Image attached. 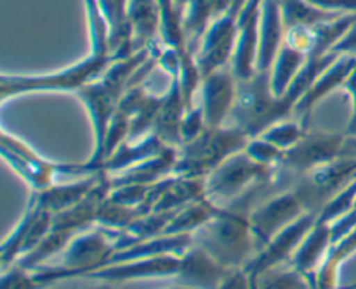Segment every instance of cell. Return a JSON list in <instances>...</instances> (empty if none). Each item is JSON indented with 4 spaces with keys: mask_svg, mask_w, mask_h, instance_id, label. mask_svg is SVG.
I'll return each instance as SVG.
<instances>
[{
    "mask_svg": "<svg viewBox=\"0 0 356 289\" xmlns=\"http://www.w3.org/2000/svg\"><path fill=\"white\" fill-rule=\"evenodd\" d=\"M257 189L247 193L229 207L219 208L216 217L193 234V245L229 270L243 269L256 255L249 211Z\"/></svg>",
    "mask_w": 356,
    "mask_h": 289,
    "instance_id": "obj_2",
    "label": "cell"
},
{
    "mask_svg": "<svg viewBox=\"0 0 356 289\" xmlns=\"http://www.w3.org/2000/svg\"><path fill=\"white\" fill-rule=\"evenodd\" d=\"M308 2L337 16L356 12V0H308Z\"/></svg>",
    "mask_w": 356,
    "mask_h": 289,
    "instance_id": "obj_35",
    "label": "cell"
},
{
    "mask_svg": "<svg viewBox=\"0 0 356 289\" xmlns=\"http://www.w3.org/2000/svg\"><path fill=\"white\" fill-rule=\"evenodd\" d=\"M156 66V58L152 49L132 52L131 55L117 59L97 80L90 82L75 94L89 114L92 127V152L87 166L94 172L103 170V149L108 127L117 113L124 94L132 83H143Z\"/></svg>",
    "mask_w": 356,
    "mask_h": 289,
    "instance_id": "obj_1",
    "label": "cell"
},
{
    "mask_svg": "<svg viewBox=\"0 0 356 289\" xmlns=\"http://www.w3.org/2000/svg\"><path fill=\"white\" fill-rule=\"evenodd\" d=\"M191 0H174V6H176L177 12L181 14V16H184V10H186L188 3H190Z\"/></svg>",
    "mask_w": 356,
    "mask_h": 289,
    "instance_id": "obj_40",
    "label": "cell"
},
{
    "mask_svg": "<svg viewBox=\"0 0 356 289\" xmlns=\"http://www.w3.org/2000/svg\"><path fill=\"white\" fill-rule=\"evenodd\" d=\"M285 24L280 0H263L259 16V44H257V71H271L275 59L285 42Z\"/></svg>",
    "mask_w": 356,
    "mask_h": 289,
    "instance_id": "obj_17",
    "label": "cell"
},
{
    "mask_svg": "<svg viewBox=\"0 0 356 289\" xmlns=\"http://www.w3.org/2000/svg\"><path fill=\"white\" fill-rule=\"evenodd\" d=\"M356 180V151L309 170L292 180L291 187L308 213H320L337 193Z\"/></svg>",
    "mask_w": 356,
    "mask_h": 289,
    "instance_id": "obj_8",
    "label": "cell"
},
{
    "mask_svg": "<svg viewBox=\"0 0 356 289\" xmlns=\"http://www.w3.org/2000/svg\"><path fill=\"white\" fill-rule=\"evenodd\" d=\"M282 17L285 30L292 28H316L323 23L339 17L337 14L327 12L320 7L313 6L308 0H280Z\"/></svg>",
    "mask_w": 356,
    "mask_h": 289,
    "instance_id": "obj_27",
    "label": "cell"
},
{
    "mask_svg": "<svg viewBox=\"0 0 356 289\" xmlns=\"http://www.w3.org/2000/svg\"><path fill=\"white\" fill-rule=\"evenodd\" d=\"M316 222V213H305L298 218V220L292 222L291 225L284 229V231L278 232L266 246H264L261 252H257L252 256L249 263H247L243 269L247 272L252 274H263L266 270L275 269V267L289 265L294 256V253L298 252V248L301 246L302 239L308 236V232L312 231V227Z\"/></svg>",
    "mask_w": 356,
    "mask_h": 289,
    "instance_id": "obj_12",
    "label": "cell"
},
{
    "mask_svg": "<svg viewBox=\"0 0 356 289\" xmlns=\"http://www.w3.org/2000/svg\"><path fill=\"white\" fill-rule=\"evenodd\" d=\"M306 127L299 120H296L294 116L287 118V120H282L278 123L271 125L270 128L263 132L257 137H263L266 141H270L271 144H275L277 148L289 151L291 148H294L299 141L306 135Z\"/></svg>",
    "mask_w": 356,
    "mask_h": 289,
    "instance_id": "obj_30",
    "label": "cell"
},
{
    "mask_svg": "<svg viewBox=\"0 0 356 289\" xmlns=\"http://www.w3.org/2000/svg\"><path fill=\"white\" fill-rule=\"evenodd\" d=\"M306 289H313V286H308V288H306Z\"/></svg>",
    "mask_w": 356,
    "mask_h": 289,
    "instance_id": "obj_42",
    "label": "cell"
},
{
    "mask_svg": "<svg viewBox=\"0 0 356 289\" xmlns=\"http://www.w3.org/2000/svg\"><path fill=\"white\" fill-rule=\"evenodd\" d=\"M216 7H218V0H191L184 10V35H186L188 47L193 55L200 45L202 38H204L205 31L216 19Z\"/></svg>",
    "mask_w": 356,
    "mask_h": 289,
    "instance_id": "obj_26",
    "label": "cell"
},
{
    "mask_svg": "<svg viewBox=\"0 0 356 289\" xmlns=\"http://www.w3.org/2000/svg\"><path fill=\"white\" fill-rule=\"evenodd\" d=\"M243 151L250 156L256 163L266 166V168L273 170L275 173L280 168L282 161H284V149L277 148L275 144H271L270 141L263 137H252L249 142H247L245 149Z\"/></svg>",
    "mask_w": 356,
    "mask_h": 289,
    "instance_id": "obj_32",
    "label": "cell"
},
{
    "mask_svg": "<svg viewBox=\"0 0 356 289\" xmlns=\"http://www.w3.org/2000/svg\"><path fill=\"white\" fill-rule=\"evenodd\" d=\"M332 52H336V54L339 55L356 54V19L355 23L351 24L350 30L346 31V35L337 42V45L332 49Z\"/></svg>",
    "mask_w": 356,
    "mask_h": 289,
    "instance_id": "obj_37",
    "label": "cell"
},
{
    "mask_svg": "<svg viewBox=\"0 0 356 289\" xmlns=\"http://www.w3.org/2000/svg\"><path fill=\"white\" fill-rule=\"evenodd\" d=\"M0 155L10 165V168L31 187V191H44L59 182L61 175L87 177L92 175L94 170L87 163H54L38 155L33 148L14 137L7 130L0 134Z\"/></svg>",
    "mask_w": 356,
    "mask_h": 289,
    "instance_id": "obj_6",
    "label": "cell"
},
{
    "mask_svg": "<svg viewBox=\"0 0 356 289\" xmlns=\"http://www.w3.org/2000/svg\"><path fill=\"white\" fill-rule=\"evenodd\" d=\"M275 172L254 161L245 151L226 158L205 177V198L218 207H229L250 191L271 184Z\"/></svg>",
    "mask_w": 356,
    "mask_h": 289,
    "instance_id": "obj_7",
    "label": "cell"
},
{
    "mask_svg": "<svg viewBox=\"0 0 356 289\" xmlns=\"http://www.w3.org/2000/svg\"><path fill=\"white\" fill-rule=\"evenodd\" d=\"M101 175H103V170L92 173V175L73 179L72 182H58L44 191H31V193L35 194L38 204L45 211L56 215L80 203L94 189V186L99 182Z\"/></svg>",
    "mask_w": 356,
    "mask_h": 289,
    "instance_id": "obj_20",
    "label": "cell"
},
{
    "mask_svg": "<svg viewBox=\"0 0 356 289\" xmlns=\"http://www.w3.org/2000/svg\"><path fill=\"white\" fill-rule=\"evenodd\" d=\"M232 272L212 259L207 252L191 245L181 256V269L176 279L190 289H218Z\"/></svg>",
    "mask_w": 356,
    "mask_h": 289,
    "instance_id": "obj_16",
    "label": "cell"
},
{
    "mask_svg": "<svg viewBox=\"0 0 356 289\" xmlns=\"http://www.w3.org/2000/svg\"><path fill=\"white\" fill-rule=\"evenodd\" d=\"M346 134L348 135H355V137H356V114H353V118H351L350 125H348V128H346Z\"/></svg>",
    "mask_w": 356,
    "mask_h": 289,
    "instance_id": "obj_41",
    "label": "cell"
},
{
    "mask_svg": "<svg viewBox=\"0 0 356 289\" xmlns=\"http://www.w3.org/2000/svg\"><path fill=\"white\" fill-rule=\"evenodd\" d=\"M218 204L212 203L207 198L193 201L186 207L179 208L176 213L170 217L163 234L165 236H193L198 229L204 227L207 222H211L219 211Z\"/></svg>",
    "mask_w": 356,
    "mask_h": 289,
    "instance_id": "obj_24",
    "label": "cell"
},
{
    "mask_svg": "<svg viewBox=\"0 0 356 289\" xmlns=\"http://www.w3.org/2000/svg\"><path fill=\"white\" fill-rule=\"evenodd\" d=\"M76 289H115V284L106 283V281H96V279H89V283L82 284Z\"/></svg>",
    "mask_w": 356,
    "mask_h": 289,
    "instance_id": "obj_39",
    "label": "cell"
},
{
    "mask_svg": "<svg viewBox=\"0 0 356 289\" xmlns=\"http://www.w3.org/2000/svg\"><path fill=\"white\" fill-rule=\"evenodd\" d=\"M141 215V210H138V208L125 207V204H120L117 203V201L110 200V196H108V200L104 201L103 207L99 208L96 225L110 229V231H124L129 225L134 224Z\"/></svg>",
    "mask_w": 356,
    "mask_h": 289,
    "instance_id": "obj_28",
    "label": "cell"
},
{
    "mask_svg": "<svg viewBox=\"0 0 356 289\" xmlns=\"http://www.w3.org/2000/svg\"><path fill=\"white\" fill-rule=\"evenodd\" d=\"M305 213L308 211L291 187L266 198L263 203L254 204L249 211V224L256 253L261 252L278 232L284 231Z\"/></svg>",
    "mask_w": 356,
    "mask_h": 289,
    "instance_id": "obj_10",
    "label": "cell"
},
{
    "mask_svg": "<svg viewBox=\"0 0 356 289\" xmlns=\"http://www.w3.org/2000/svg\"><path fill=\"white\" fill-rule=\"evenodd\" d=\"M356 151V137L355 135L332 134V132H306L305 137L285 151L284 161L280 168L275 173L273 182L278 180L291 179L302 175L309 170L322 166L346 152ZM292 184V182H291Z\"/></svg>",
    "mask_w": 356,
    "mask_h": 289,
    "instance_id": "obj_9",
    "label": "cell"
},
{
    "mask_svg": "<svg viewBox=\"0 0 356 289\" xmlns=\"http://www.w3.org/2000/svg\"><path fill=\"white\" fill-rule=\"evenodd\" d=\"M205 128H207V121H205L204 110H202L200 104H193L191 107H188L183 116V123H181V141H183V144L197 139Z\"/></svg>",
    "mask_w": 356,
    "mask_h": 289,
    "instance_id": "obj_34",
    "label": "cell"
},
{
    "mask_svg": "<svg viewBox=\"0 0 356 289\" xmlns=\"http://www.w3.org/2000/svg\"><path fill=\"white\" fill-rule=\"evenodd\" d=\"M188 106L184 100L183 89H181L179 76L170 78L169 90L163 94L162 106H160L159 116H156L153 134L160 139L169 148L177 149L183 141H181V123L186 113Z\"/></svg>",
    "mask_w": 356,
    "mask_h": 289,
    "instance_id": "obj_18",
    "label": "cell"
},
{
    "mask_svg": "<svg viewBox=\"0 0 356 289\" xmlns=\"http://www.w3.org/2000/svg\"><path fill=\"white\" fill-rule=\"evenodd\" d=\"M181 256L183 255H160L152 259L131 260V262L110 263L94 272L87 274L86 279L106 281L111 284L132 283V281L149 279H176L181 269Z\"/></svg>",
    "mask_w": 356,
    "mask_h": 289,
    "instance_id": "obj_13",
    "label": "cell"
},
{
    "mask_svg": "<svg viewBox=\"0 0 356 289\" xmlns=\"http://www.w3.org/2000/svg\"><path fill=\"white\" fill-rule=\"evenodd\" d=\"M169 146L163 144L155 134H149L143 139H136V141H125L104 159L103 172H106L108 175L125 172V170L160 155Z\"/></svg>",
    "mask_w": 356,
    "mask_h": 289,
    "instance_id": "obj_21",
    "label": "cell"
},
{
    "mask_svg": "<svg viewBox=\"0 0 356 289\" xmlns=\"http://www.w3.org/2000/svg\"><path fill=\"white\" fill-rule=\"evenodd\" d=\"M356 208V180L351 182L350 186L344 187L341 193H337L325 207L320 210V213L316 215V220L323 222V224H334L336 220H339L341 217H344L346 213H350L351 210Z\"/></svg>",
    "mask_w": 356,
    "mask_h": 289,
    "instance_id": "obj_31",
    "label": "cell"
},
{
    "mask_svg": "<svg viewBox=\"0 0 356 289\" xmlns=\"http://www.w3.org/2000/svg\"><path fill=\"white\" fill-rule=\"evenodd\" d=\"M332 246L334 243L330 224H323V222L316 220L312 231L308 232V236L302 239L301 246L294 253L289 265L294 267L298 272H301L312 283L315 279L316 272L320 270V267L325 262Z\"/></svg>",
    "mask_w": 356,
    "mask_h": 289,
    "instance_id": "obj_19",
    "label": "cell"
},
{
    "mask_svg": "<svg viewBox=\"0 0 356 289\" xmlns=\"http://www.w3.org/2000/svg\"><path fill=\"white\" fill-rule=\"evenodd\" d=\"M236 89H238V80L233 75L229 66L216 69L202 78L198 104L204 110L207 127H221L228 123L236 100Z\"/></svg>",
    "mask_w": 356,
    "mask_h": 289,
    "instance_id": "obj_14",
    "label": "cell"
},
{
    "mask_svg": "<svg viewBox=\"0 0 356 289\" xmlns=\"http://www.w3.org/2000/svg\"><path fill=\"white\" fill-rule=\"evenodd\" d=\"M343 90L348 94V96H350L351 106H353V114H356V54H355L353 69H351V73L348 75L346 82H344V85H343Z\"/></svg>",
    "mask_w": 356,
    "mask_h": 289,
    "instance_id": "obj_38",
    "label": "cell"
},
{
    "mask_svg": "<svg viewBox=\"0 0 356 289\" xmlns=\"http://www.w3.org/2000/svg\"><path fill=\"white\" fill-rule=\"evenodd\" d=\"M218 289H250L249 274L245 269L232 270Z\"/></svg>",
    "mask_w": 356,
    "mask_h": 289,
    "instance_id": "obj_36",
    "label": "cell"
},
{
    "mask_svg": "<svg viewBox=\"0 0 356 289\" xmlns=\"http://www.w3.org/2000/svg\"><path fill=\"white\" fill-rule=\"evenodd\" d=\"M355 64V54H344L339 55L315 82L312 83L308 90L305 92V96L298 100L294 107V114L292 116L296 120L301 121L302 125H308L309 116H312L313 110L316 107V104L320 100L325 99L327 96L334 92L337 89H343L344 82H346L348 75L351 73Z\"/></svg>",
    "mask_w": 356,
    "mask_h": 289,
    "instance_id": "obj_15",
    "label": "cell"
},
{
    "mask_svg": "<svg viewBox=\"0 0 356 289\" xmlns=\"http://www.w3.org/2000/svg\"><path fill=\"white\" fill-rule=\"evenodd\" d=\"M120 55L113 52L89 51L75 64L66 66L54 73L42 75H7L0 76V103L6 104L14 97L38 92H72L76 94L90 82L99 78Z\"/></svg>",
    "mask_w": 356,
    "mask_h": 289,
    "instance_id": "obj_3",
    "label": "cell"
},
{
    "mask_svg": "<svg viewBox=\"0 0 356 289\" xmlns=\"http://www.w3.org/2000/svg\"><path fill=\"white\" fill-rule=\"evenodd\" d=\"M296 103L289 96L271 90L270 71H257L247 80H238L236 100L228 123L245 132L250 139L263 134L271 125L294 114Z\"/></svg>",
    "mask_w": 356,
    "mask_h": 289,
    "instance_id": "obj_4",
    "label": "cell"
},
{
    "mask_svg": "<svg viewBox=\"0 0 356 289\" xmlns=\"http://www.w3.org/2000/svg\"><path fill=\"white\" fill-rule=\"evenodd\" d=\"M306 61H308V55H306L305 52L292 47L287 42H284L277 59H275L273 66H271V90H273L277 96H284L289 90V87H291V83L294 82L296 76L299 75L302 66L306 64Z\"/></svg>",
    "mask_w": 356,
    "mask_h": 289,
    "instance_id": "obj_25",
    "label": "cell"
},
{
    "mask_svg": "<svg viewBox=\"0 0 356 289\" xmlns=\"http://www.w3.org/2000/svg\"><path fill=\"white\" fill-rule=\"evenodd\" d=\"M257 286L259 289H306L312 284L292 265H282L259 274Z\"/></svg>",
    "mask_w": 356,
    "mask_h": 289,
    "instance_id": "obj_29",
    "label": "cell"
},
{
    "mask_svg": "<svg viewBox=\"0 0 356 289\" xmlns=\"http://www.w3.org/2000/svg\"><path fill=\"white\" fill-rule=\"evenodd\" d=\"M249 141V135L232 123L207 127L197 139L177 148L174 175L205 179L226 158L243 151Z\"/></svg>",
    "mask_w": 356,
    "mask_h": 289,
    "instance_id": "obj_5",
    "label": "cell"
},
{
    "mask_svg": "<svg viewBox=\"0 0 356 289\" xmlns=\"http://www.w3.org/2000/svg\"><path fill=\"white\" fill-rule=\"evenodd\" d=\"M129 23L134 33L136 51H153L160 44V14L156 0H129Z\"/></svg>",
    "mask_w": 356,
    "mask_h": 289,
    "instance_id": "obj_22",
    "label": "cell"
},
{
    "mask_svg": "<svg viewBox=\"0 0 356 289\" xmlns=\"http://www.w3.org/2000/svg\"><path fill=\"white\" fill-rule=\"evenodd\" d=\"M108 24H110L111 52L120 58L136 52L134 33L129 23V0H97Z\"/></svg>",
    "mask_w": 356,
    "mask_h": 289,
    "instance_id": "obj_23",
    "label": "cell"
},
{
    "mask_svg": "<svg viewBox=\"0 0 356 289\" xmlns=\"http://www.w3.org/2000/svg\"><path fill=\"white\" fill-rule=\"evenodd\" d=\"M236 38H238V16L226 12L212 21L195 52V61L202 78L216 69L229 66L235 52Z\"/></svg>",
    "mask_w": 356,
    "mask_h": 289,
    "instance_id": "obj_11",
    "label": "cell"
},
{
    "mask_svg": "<svg viewBox=\"0 0 356 289\" xmlns=\"http://www.w3.org/2000/svg\"><path fill=\"white\" fill-rule=\"evenodd\" d=\"M0 289H45L38 277L31 269H24V267L10 265L9 269L2 270V284Z\"/></svg>",
    "mask_w": 356,
    "mask_h": 289,
    "instance_id": "obj_33",
    "label": "cell"
}]
</instances>
